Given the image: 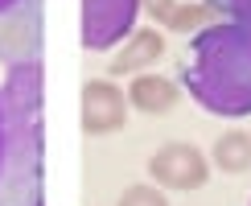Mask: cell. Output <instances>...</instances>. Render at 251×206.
I'll return each instance as SVG.
<instances>
[{
  "label": "cell",
  "instance_id": "cell-13",
  "mask_svg": "<svg viewBox=\"0 0 251 206\" xmlns=\"http://www.w3.org/2000/svg\"><path fill=\"white\" fill-rule=\"evenodd\" d=\"M8 4H13V0H0V8H8Z\"/></svg>",
  "mask_w": 251,
  "mask_h": 206
},
{
  "label": "cell",
  "instance_id": "cell-11",
  "mask_svg": "<svg viewBox=\"0 0 251 206\" xmlns=\"http://www.w3.org/2000/svg\"><path fill=\"white\" fill-rule=\"evenodd\" d=\"M206 13H210V4L181 8V13H173V17H169V25H173V29H190V25H198V21H206Z\"/></svg>",
  "mask_w": 251,
  "mask_h": 206
},
{
  "label": "cell",
  "instance_id": "cell-7",
  "mask_svg": "<svg viewBox=\"0 0 251 206\" xmlns=\"http://www.w3.org/2000/svg\"><path fill=\"white\" fill-rule=\"evenodd\" d=\"M214 165L223 173L251 169V132H223L214 140Z\"/></svg>",
  "mask_w": 251,
  "mask_h": 206
},
{
  "label": "cell",
  "instance_id": "cell-4",
  "mask_svg": "<svg viewBox=\"0 0 251 206\" xmlns=\"http://www.w3.org/2000/svg\"><path fill=\"white\" fill-rule=\"evenodd\" d=\"M124 95L116 82H87L82 87V128L91 136H107L124 128Z\"/></svg>",
  "mask_w": 251,
  "mask_h": 206
},
{
  "label": "cell",
  "instance_id": "cell-1",
  "mask_svg": "<svg viewBox=\"0 0 251 206\" xmlns=\"http://www.w3.org/2000/svg\"><path fill=\"white\" fill-rule=\"evenodd\" d=\"M185 87L214 116H251V29H198L185 50Z\"/></svg>",
  "mask_w": 251,
  "mask_h": 206
},
{
  "label": "cell",
  "instance_id": "cell-9",
  "mask_svg": "<svg viewBox=\"0 0 251 206\" xmlns=\"http://www.w3.org/2000/svg\"><path fill=\"white\" fill-rule=\"evenodd\" d=\"M120 206H169V202H165V194L152 190V185H128Z\"/></svg>",
  "mask_w": 251,
  "mask_h": 206
},
{
  "label": "cell",
  "instance_id": "cell-5",
  "mask_svg": "<svg viewBox=\"0 0 251 206\" xmlns=\"http://www.w3.org/2000/svg\"><path fill=\"white\" fill-rule=\"evenodd\" d=\"M165 54V41L156 29H136V33L128 37V46L116 54V62H111V75H132V70H144L152 66L156 58Z\"/></svg>",
  "mask_w": 251,
  "mask_h": 206
},
{
  "label": "cell",
  "instance_id": "cell-8",
  "mask_svg": "<svg viewBox=\"0 0 251 206\" xmlns=\"http://www.w3.org/2000/svg\"><path fill=\"white\" fill-rule=\"evenodd\" d=\"M8 99H13L21 111L33 107L41 99V66H17L13 82H8Z\"/></svg>",
  "mask_w": 251,
  "mask_h": 206
},
{
  "label": "cell",
  "instance_id": "cell-3",
  "mask_svg": "<svg viewBox=\"0 0 251 206\" xmlns=\"http://www.w3.org/2000/svg\"><path fill=\"white\" fill-rule=\"evenodd\" d=\"M136 4L140 0H87V29H82V41L91 50H103L111 41H120L132 29Z\"/></svg>",
  "mask_w": 251,
  "mask_h": 206
},
{
  "label": "cell",
  "instance_id": "cell-6",
  "mask_svg": "<svg viewBox=\"0 0 251 206\" xmlns=\"http://www.w3.org/2000/svg\"><path fill=\"white\" fill-rule=\"evenodd\" d=\"M128 103L136 111H149V116H161V111H169L173 103H177V87L169 78H161V75H140L128 87Z\"/></svg>",
  "mask_w": 251,
  "mask_h": 206
},
{
  "label": "cell",
  "instance_id": "cell-12",
  "mask_svg": "<svg viewBox=\"0 0 251 206\" xmlns=\"http://www.w3.org/2000/svg\"><path fill=\"white\" fill-rule=\"evenodd\" d=\"M140 4L149 8V13H152L156 21H169V17L177 13V4H173V0H140Z\"/></svg>",
  "mask_w": 251,
  "mask_h": 206
},
{
  "label": "cell",
  "instance_id": "cell-2",
  "mask_svg": "<svg viewBox=\"0 0 251 206\" xmlns=\"http://www.w3.org/2000/svg\"><path fill=\"white\" fill-rule=\"evenodd\" d=\"M149 169H152V178L161 185H169V190H198V185H206V178H210L202 153H198L194 144H181V140L156 149Z\"/></svg>",
  "mask_w": 251,
  "mask_h": 206
},
{
  "label": "cell",
  "instance_id": "cell-10",
  "mask_svg": "<svg viewBox=\"0 0 251 206\" xmlns=\"http://www.w3.org/2000/svg\"><path fill=\"white\" fill-rule=\"evenodd\" d=\"M210 8H223V13H231V17H235V25L251 29V0H214Z\"/></svg>",
  "mask_w": 251,
  "mask_h": 206
}]
</instances>
